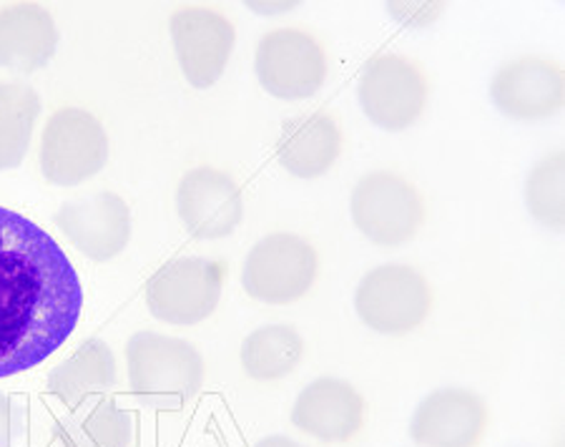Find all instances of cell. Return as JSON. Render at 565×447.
<instances>
[{
    "instance_id": "6da1fadb",
    "label": "cell",
    "mask_w": 565,
    "mask_h": 447,
    "mask_svg": "<svg viewBox=\"0 0 565 447\" xmlns=\"http://www.w3.org/2000/svg\"><path fill=\"white\" fill-rule=\"evenodd\" d=\"M84 287L49 232L0 206V380L39 368L68 342Z\"/></svg>"
},
{
    "instance_id": "7a4b0ae2",
    "label": "cell",
    "mask_w": 565,
    "mask_h": 447,
    "mask_svg": "<svg viewBox=\"0 0 565 447\" xmlns=\"http://www.w3.org/2000/svg\"><path fill=\"white\" fill-rule=\"evenodd\" d=\"M126 372L143 405L179 409L204 387L206 362L189 340L143 330L126 342Z\"/></svg>"
},
{
    "instance_id": "3957f363",
    "label": "cell",
    "mask_w": 565,
    "mask_h": 447,
    "mask_svg": "<svg viewBox=\"0 0 565 447\" xmlns=\"http://www.w3.org/2000/svg\"><path fill=\"white\" fill-rule=\"evenodd\" d=\"M350 209L354 226L385 249L415 240L427 216L420 191L395 171L364 173L352 191Z\"/></svg>"
},
{
    "instance_id": "277c9868",
    "label": "cell",
    "mask_w": 565,
    "mask_h": 447,
    "mask_svg": "<svg viewBox=\"0 0 565 447\" xmlns=\"http://www.w3.org/2000/svg\"><path fill=\"white\" fill-rule=\"evenodd\" d=\"M319 272L317 249L305 236L275 232L252 246L244 262L242 285L262 305L285 307L312 289Z\"/></svg>"
},
{
    "instance_id": "5b68a950",
    "label": "cell",
    "mask_w": 565,
    "mask_h": 447,
    "mask_svg": "<svg viewBox=\"0 0 565 447\" xmlns=\"http://www.w3.org/2000/svg\"><path fill=\"white\" fill-rule=\"evenodd\" d=\"M354 309L370 330L409 334L433 312L430 281L407 264H382L362 277Z\"/></svg>"
},
{
    "instance_id": "8992f818",
    "label": "cell",
    "mask_w": 565,
    "mask_h": 447,
    "mask_svg": "<svg viewBox=\"0 0 565 447\" xmlns=\"http://www.w3.org/2000/svg\"><path fill=\"white\" fill-rule=\"evenodd\" d=\"M226 272V264L216 259H171L146 281V307L159 322L194 327L214 315Z\"/></svg>"
},
{
    "instance_id": "52a82bcc",
    "label": "cell",
    "mask_w": 565,
    "mask_h": 447,
    "mask_svg": "<svg viewBox=\"0 0 565 447\" xmlns=\"http://www.w3.org/2000/svg\"><path fill=\"white\" fill-rule=\"evenodd\" d=\"M430 84L420 63L380 53L364 63L358 98L364 116L385 131H405L423 116Z\"/></svg>"
},
{
    "instance_id": "ba28073f",
    "label": "cell",
    "mask_w": 565,
    "mask_h": 447,
    "mask_svg": "<svg viewBox=\"0 0 565 447\" xmlns=\"http://www.w3.org/2000/svg\"><path fill=\"white\" fill-rule=\"evenodd\" d=\"M108 161V134L84 108L66 106L49 118L41 139V171L56 187H78Z\"/></svg>"
},
{
    "instance_id": "9c48e42d",
    "label": "cell",
    "mask_w": 565,
    "mask_h": 447,
    "mask_svg": "<svg viewBox=\"0 0 565 447\" xmlns=\"http://www.w3.org/2000/svg\"><path fill=\"white\" fill-rule=\"evenodd\" d=\"M254 71L267 94L285 102H302L324 84L327 51L315 33L285 25L262 35Z\"/></svg>"
},
{
    "instance_id": "30bf717a",
    "label": "cell",
    "mask_w": 565,
    "mask_h": 447,
    "mask_svg": "<svg viewBox=\"0 0 565 447\" xmlns=\"http://www.w3.org/2000/svg\"><path fill=\"white\" fill-rule=\"evenodd\" d=\"M490 407L468 387H437L417 405L409 437L417 447H480L488 437Z\"/></svg>"
},
{
    "instance_id": "8fae6325",
    "label": "cell",
    "mask_w": 565,
    "mask_h": 447,
    "mask_svg": "<svg viewBox=\"0 0 565 447\" xmlns=\"http://www.w3.org/2000/svg\"><path fill=\"white\" fill-rule=\"evenodd\" d=\"M171 41L186 81L194 88L214 86L234 51V25L224 13L204 6H186L171 13Z\"/></svg>"
},
{
    "instance_id": "7c38bea8",
    "label": "cell",
    "mask_w": 565,
    "mask_h": 447,
    "mask_svg": "<svg viewBox=\"0 0 565 447\" xmlns=\"http://www.w3.org/2000/svg\"><path fill=\"white\" fill-rule=\"evenodd\" d=\"M291 425L324 445H344L367 425V400L348 380L317 377L299 392Z\"/></svg>"
},
{
    "instance_id": "4fadbf2b",
    "label": "cell",
    "mask_w": 565,
    "mask_h": 447,
    "mask_svg": "<svg viewBox=\"0 0 565 447\" xmlns=\"http://www.w3.org/2000/svg\"><path fill=\"white\" fill-rule=\"evenodd\" d=\"M177 209L191 236L224 240L244 219L242 189L222 169L196 167L179 181Z\"/></svg>"
},
{
    "instance_id": "5bb4252c",
    "label": "cell",
    "mask_w": 565,
    "mask_h": 447,
    "mask_svg": "<svg viewBox=\"0 0 565 447\" xmlns=\"http://www.w3.org/2000/svg\"><path fill=\"white\" fill-rule=\"evenodd\" d=\"M498 111L518 121H541L558 114L565 102V73L558 61L523 56L505 63L490 84Z\"/></svg>"
},
{
    "instance_id": "9a60e30c",
    "label": "cell",
    "mask_w": 565,
    "mask_h": 447,
    "mask_svg": "<svg viewBox=\"0 0 565 447\" xmlns=\"http://www.w3.org/2000/svg\"><path fill=\"white\" fill-rule=\"evenodd\" d=\"M56 224L66 240L94 262L118 257L131 240L129 204L114 191L63 204Z\"/></svg>"
},
{
    "instance_id": "2e32d148",
    "label": "cell",
    "mask_w": 565,
    "mask_h": 447,
    "mask_svg": "<svg viewBox=\"0 0 565 447\" xmlns=\"http://www.w3.org/2000/svg\"><path fill=\"white\" fill-rule=\"evenodd\" d=\"M342 153L340 124L330 114L312 111L281 126L277 159L299 179H317L334 167Z\"/></svg>"
},
{
    "instance_id": "e0dca14e",
    "label": "cell",
    "mask_w": 565,
    "mask_h": 447,
    "mask_svg": "<svg viewBox=\"0 0 565 447\" xmlns=\"http://www.w3.org/2000/svg\"><path fill=\"white\" fill-rule=\"evenodd\" d=\"M58 31L39 3H15L0 11V68L33 73L53 58Z\"/></svg>"
},
{
    "instance_id": "ac0fdd59",
    "label": "cell",
    "mask_w": 565,
    "mask_h": 447,
    "mask_svg": "<svg viewBox=\"0 0 565 447\" xmlns=\"http://www.w3.org/2000/svg\"><path fill=\"white\" fill-rule=\"evenodd\" d=\"M116 385V358L104 340L90 337L76 347L58 368L51 370L49 395L66 405L71 413L84 407L88 400L106 395Z\"/></svg>"
},
{
    "instance_id": "d6986e66",
    "label": "cell",
    "mask_w": 565,
    "mask_h": 447,
    "mask_svg": "<svg viewBox=\"0 0 565 447\" xmlns=\"http://www.w3.org/2000/svg\"><path fill=\"white\" fill-rule=\"evenodd\" d=\"M53 443L58 447H131L134 415L104 397L58 419L53 425Z\"/></svg>"
},
{
    "instance_id": "ffe728a7",
    "label": "cell",
    "mask_w": 565,
    "mask_h": 447,
    "mask_svg": "<svg viewBox=\"0 0 565 447\" xmlns=\"http://www.w3.org/2000/svg\"><path fill=\"white\" fill-rule=\"evenodd\" d=\"M305 358V340L291 324H267L242 342L239 360L244 372L257 382L289 377Z\"/></svg>"
},
{
    "instance_id": "44dd1931",
    "label": "cell",
    "mask_w": 565,
    "mask_h": 447,
    "mask_svg": "<svg viewBox=\"0 0 565 447\" xmlns=\"http://www.w3.org/2000/svg\"><path fill=\"white\" fill-rule=\"evenodd\" d=\"M41 114V96L31 86L0 84V171L21 167Z\"/></svg>"
},
{
    "instance_id": "7402d4cb",
    "label": "cell",
    "mask_w": 565,
    "mask_h": 447,
    "mask_svg": "<svg viewBox=\"0 0 565 447\" xmlns=\"http://www.w3.org/2000/svg\"><path fill=\"white\" fill-rule=\"evenodd\" d=\"M565 157L551 153L537 161L525 184V202L537 222L561 232L565 226Z\"/></svg>"
},
{
    "instance_id": "603a6c76",
    "label": "cell",
    "mask_w": 565,
    "mask_h": 447,
    "mask_svg": "<svg viewBox=\"0 0 565 447\" xmlns=\"http://www.w3.org/2000/svg\"><path fill=\"white\" fill-rule=\"evenodd\" d=\"M25 425H29V409L23 400L0 392V447H11L18 437H23Z\"/></svg>"
},
{
    "instance_id": "cb8c5ba5",
    "label": "cell",
    "mask_w": 565,
    "mask_h": 447,
    "mask_svg": "<svg viewBox=\"0 0 565 447\" xmlns=\"http://www.w3.org/2000/svg\"><path fill=\"white\" fill-rule=\"evenodd\" d=\"M445 3H390V13L399 23L413 25V29H425L443 15Z\"/></svg>"
},
{
    "instance_id": "d4e9b609",
    "label": "cell",
    "mask_w": 565,
    "mask_h": 447,
    "mask_svg": "<svg viewBox=\"0 0 565 447\" xmlns=\"http://www.w3.org/2000/svg\"><path fill=\"white\" fill-rule=\"evenodd\" d=\"M254 447H305V445L291 440V437H287V435H267V437H262V440Z\"/></svg>"
},
{
    "instance_id": "484cf974",
    "label": "cell",
    "mask_w": 565,
    "mask_h": 447,
    "mask_svg": "<svg viewBox=\"0 0 565 447\" xmlns=\"http://www.w3.org/2000/svg\"><path fill=\"white\" fill-rule=\"evenodd\" d=\"M249 6L259 13H279V11H291L297 3H249Z\"/></svg>"
}]
</instances>
